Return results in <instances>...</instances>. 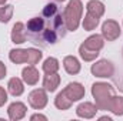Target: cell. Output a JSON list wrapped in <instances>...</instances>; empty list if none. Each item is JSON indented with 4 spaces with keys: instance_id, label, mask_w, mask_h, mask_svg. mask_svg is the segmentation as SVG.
I'll list each match as a JSON object with an SVG mask.
<instances>
[{
    "instance_id": "obj_1",
    "label": "cell",
    "mask_w": 123,
    "mask_h": 121,
    "mask_svg": "<svg viewBox=\"0 0 123 121\" xmlns=\"http://www.w3.org/2000/svg\"><path fill=\"white\" fill-rule=\"evenodd\" d=\"M42 16L46 20L44 29L42 31L40 37L37 38L36 44H42V46H47V44H56L57 40L64 37L66 34V24H64V19L63 14H60L57 6L55 3H49L43 7Z\"/></svg>"
},
{
    "instance_id": "obj_2",
    "label": "cell",
    "mask_w": 123,
    "mask_h": 121,
    "mask_svg": "<svg viewBox=\"0 0 123 121\" xmlns=\"http://www.w3.org/2000/svg\"><path fill=\"white\" fill-rule=\"evenodd\" d=\"M92 95L97 110H109L112 97L115 95V88L107 83H94L92 86Z\"/></svg>"
},
{
    "instance_id": "obj_3",
    "label": "cell",
    "mask_w": 123,
    "mask_h": 121,
    "mask_svg": "<svg viewBox=\"0 0 123 121\" xmlns=\"http://www.w3.org/2000/svg\"><path fill=\"white\" fill-rule=\"evenodd\" d=\"M82 13H83V4L80 0H70L63 11V19L66 29L69 31H76L80 20H82Z\"/></svg>"
},
{
    "instance_id": "obj_4",
    "label": "cell",
    "mask_w": 123,
    "mask_h": 121,
    "mask_svg": "<svg viewBox=\"0 0 123 121\" xmlns=\"http://www.w3.org/2000/svg\"><path fill=\"white\" fill-rule=\"evenodd\" d=\"M92 74L94 77H100V78H109L115 74V66L109 60H99L96 61L90 68Z\"/></svg>"
},
{
    "instance_id": "obj_5",
    "label": "cell",
    "mask_w": 123,
    "mask_h": 121,
    "mask_svg": "<svg viewBox=\"0 0 123 121\" xmlns=\"http://www.w3.org/2000/svg\"><path fill=\"white\" fill-rule=\"evenodd\" d=\"M29 104L34 110H43L47 105V93L44 88H34L29 94Z\"/></svg>"
},
{
    "instance_id": "obj_6",
    "label": "cell",
    "mask_w": 123,
    "mask_h": 121,
    "mask_svg": "<svg viewBox=\"0 0 123 121\" xmlns=\"http://www.w3.org/2000/svg\"><path fill=\"white\" fill-rule=\"evenodd\" d=\"M120 33H122L120 26H119V23L115 22V20H106V22L102 24V36H103V38L107 40V41H115L116 38H119Z\"/></svg>"
},
{
    "instance_id": "obj_7",
    "label": "cell",
    "mask_w": 123,
    "mask_h": 121,
    "mask_svg": "<svg viewBox=\"0 0 123 121\" xmlns=\"http://www.w3.org/2000/svg\"><path fill=\"white\" fill-rule=\"evenodd\" d=\"M64 94L72 100V101H79L85 97L86 91H85V87L80 84V83H69L64 88Z\"/></svg>"
},
{
    "instance_id": "obj_8",
    "label": "cell",
    "mask_w": 123,
    "mask_h": 121,
    "mask_svg": "<svg viewBox=\"0 0 123 121\" xmlns=\"http://www.w3.org/2000/svg\"><path fill=\"white\" fill-rule=\"evenodd\" d=\"M26 111H27L26 105H25L23 103H20V101H14V103H12V104L9 105V108H7L9 118H10L12 121L22 120V118L26 116Z\"/></svg>"
},
{
    "instance_id": "obj_9",
    "label": "cell",
    "mask_w": 123,
    "mask_h": 121,
    "mask_svg": "<svg viewBox=\"0 0 123 121\" xmlns=\"http://www.w3.org/2000/svg\"><path fill=\"white\" fill-rule=\"evenodd\" d=\"M97 111H99L97 107H96L93 103H89V101H85V103L79 104L77 108H76V114H77L80 118H87V120H89V118H93Z\"/></svg>"
},
{
    "instance_id": "obj_10",
    "label": "cell",
    "mask_w": 123,
    "mask_h": 121,
    "mask_svg": "<svg viewBox=\"0 0 123 121\" xmlns=\"http://www.w3.org/2000/svg\"><path fill=\"white\" fill-rule=\"evenodd\" d=\"M27 38V33H26V26L20 22H17L13 29H12V41L14 44H23Z\"/></svg>"
},
{
    "instance_id": "obj_11",
    "label": "cell",
    "mask_w": 123,
    "mask_h": 121,
    "mask_svg": "<svg viewBox=\"0 0 123 121\" xmlns=\"http://www.w3.org/2000/svg\"><path fill=\"white\" fill-rule=\"evenodd\" d=\"M39 77H40V74H39V71L36 70L34 66H27L22 71V78L27 86H36L37 81H39Z\"/></svg>"
},
{
    "instance_id": "obj_12",
    "label": "cell",
    "mask_w": 123,
    "mask_h": 121,
    "mask_svg": "<svg viewBox=\"0 0 123 121\" xmlns=\"http://www.w3.org/2000/svg\"><path fill=\"white\" fill-rule=\"evenodd\" d=\"M82 44L86 46L89 50L100 51V50L103 49V46H105V38H103V36H100V34H92V36H89Z\"/></svg>"
},
{
    "instance_id": "obj_13",
    "label": "cell",
    "mask_w": 123,
    "mask_h": 121,
    "mask_svg": "<svg viewBox=\"0 0 123 121\" xmlns=\"http://www.w3.org/2000/svg\"><path fill=\"white\" fill-rule=\"evenodd\" d=\"M60 84V76L57 73H53V74H46L44 78H43V88L49 93H53V91L57 90Z\"/></svg>"
},
{
    "instance_id": "obj_14",
    "label": "cell",
    "mask_w": 123,
    "mask_h": 121,
    "mask_svg": "<svg viewBox=\"0 0 123 121\" xmlns=\"http://www.w3.org/2000/svg\"><path fill=\"white\" fill-rule=\"evenodd\" d=\"M63 67H64V70H66L69 74H72V76L79 74V73H80V68H82L79 60H77L74 56H67V57H64V59H63Z\"/></svg>"
},
{
    "instance_id": "obj_15",
    "label": "cell",
    "mask_w": 123,
    "mask_h": 121,
    "mask_svg": "<svg viewBox=\"0 0 123 121\" xmlns=\"http://www.w3.org/2000/svg\"><path fill=\"white\" fill-rule=\"evenodd\" d=\"M7 90H9V93H10L13 97H19V95H22L23 91H25L23 81H22L20 78H17V77L10 78L9 83H7Z\"/></svg>"
},
{
    "instance_id": "obj_16",
    "label": "cell",
    "mask_w": 123,
    "mask_h": 121,
    "mask_svg": "<svg viewBox=\"0 0 123 121\" xmlns=\"http://www.w3.org/2000/svg\"><path fill=\"white\" fill-rule=\"evenodd\" d=\"M86 9H87V13H90V14L99 17V19L105 14V4L99 0H90L86 4Z\"/></svg>"
},
{
    "instance_id": "obj_17",
    "label": "cell",
    "mask_w": 123,
    "mask_h": 121,
    "mask_svg": "<svg viewBox=\"0 0 123 121\" xmlns=\"http://www.w3.org/2000/svg\"><path fill=\"white\" fill-rule=\"evenodd\" d=\"M9 59L14 64H23L27 61V53L26 49H13L9 53Z\"/></svg>"
},
{
    "instance_id": "obj_18",
    "label": "cell",
    "mask_w": 123,
    "mask_h": 121,
    "mask_svg": "<svg viewBox=\"0 0 123 121\" xmlns=\"http://www.w3.org/2000/svg\"><path fill=\"white\" fill-rule=\"evenodd\" d=\"M72 100L64 94V91L62 90L57 95H56V98H55V105L59 108V110H62V111H64V110H69L70 107H72Z\"/></svg>"
},
{
    "instance_id": "obj_19",
    "label": "cell",
    "mask_w": 123,
    "mask_h": 121,
    "mask_svg": "<svg viewBox=\"0 0 123 121\" xmlns=\"http://www.w3.org/2000/svg\"><path fill=\"white\" fill-rule=\"evenodd\" d=\"M60 68V64H59V60L55 59V57H49L46 59L44 63H43V71L46 74H53V73H57V70Z\"/></svg>"
},
{
    "instance_id": "obj_20",
    "label": "cell",
    "mask_w": 123,
    "mask_h": 121,
    "mask_svg": "<svg viewBox=\"0 0 123 121\" xmlns=\"http://www.w3.org/2000/svg\"><path fill=\"white\" fill-rule=\"evenodd\" d=\"M26 53H27V64L29 66H34L37 64L39 61L42 60L43 57V53L39 50V49H34V47H30V49H26Z\"/></svg>"
},
{
    "instance_id": "obj_21",
    "label": "cell",
    "mask_w": 123,
    "mask_h": 121,
    "mask_svg": "<svg viewBox=\"0 0 123 121\" xmlns=\"http://www.w3.org/2000/svg\"><path fill=\"white\" fill-rule=\"evenodd\" d=\"M109 111H112L115 116H123V97H117V95L112 97Z\"/></svg>"
},
{
    "instance_id": "obj_22",
    "label": "cell",
    "mask_w": 123,
    "mask_h": 121,
    "mask_svg": "<svg viewBox=\"0 0 123 121\" xmlns=\"http://www.w3.org/2000/svg\"><path fill=\"white\" fill-rule=\"evenodd\" d=\"M82 24H83V29H85V30L92 31V30H94V29L97 27V24H99V17H96V16H93L90 13H87V14L85 16Z\"/></svg>"
},
{
    "instance_id": "obj_23",
    "label": "cell",
    "mask_w": 123,
    "mask_h": 121,
    "mask_svg": "<svg viewBox=\"0 0 123 121\" xmlns=\"http://www.w3.org/2000/svg\"><path fill=\"white\" fill-rule=\"evenodd\" d=\"M79 54H80V57H82L85 61H93V60H96V59H97V56H99L100 53H99V51L89 50L86 46L80 44V47H79Z\"/></svg>"
},
{
    "instance_id": "obj_24",
    "label": "cell",
    "mask_w": 123,
    "mask_h": 121,
    "mask_svg": "<svg viewBox=\"0 0 123 121\" xmlns=\"http://www.w3.org/2000/svg\"><path fill=\"white\" fill-rule=\"evenodd\" d=\"M14 7L12 4H3L0 7V23H7L10 22L12 16H13Z\"/></svg>"
},
{
    "instance_id": "obj_25",
    "label": "cell",
    "mask_w": 123,
    "mask_h": 121,
    "mask_svg": "<svg viewBox=\"0 0 123 121\" xmlns=\"http://www.w3.org/2000/svg\"><path fill=\"white\" fill-rule=\"evenodd\" d=\"M7 101V91L4 90V87L0 86V107H3Z\"/></svg>"
},
{
    "instance_id": "obj_26",
    "label": "cell",
    "mask_w": 123,
    "mask_h": 121,
    "mask_svg": "<svg viewBox=\"0 0 123 121\" xmlns=\"http://www.w3.org/2000/svg\"><path fill=\"white\" fill-rule=\"evenodd\" d=\"M31 121H36V120H42V121H46L47 120V117L46 116H43V114H33L30 117Z\"/></svg>"
},
{
    "instance_id": "obj_27",
    "label": "cell",
    "mask_w": 123,
    "mask_h": 121,
    "mask_svg": "<svg viewBox=\"0 0 123 121\" xmlns=\"http://www.w3.org/2000/svg\"><path fill=\"white\" fill-rule=\"evenodd\" d=\"M6 66L3 64V61H0V80L1 78H4V76H6Z\"/></svg>"
},
{
    "instance_id": "obj_28",
    "label": "cell",
    "mask_w": 123,
    "mask_h": 121,
    "mask_svg": "<svg viewBox=\"0 0 123 121\" xmlns=\"http://www.w3.org/2000/svg\"><path fill=\"white\" fill-rule=\"evenodd\" d=\"M50 1H53V3H63L64 0H50Z\"/></svg>"
},
{
    "instance_id": "obj_29",
    "label": "cell",
    "mask_w": 123,
    "mask_h": 121,
    "mask_svg": "<svg viewBox=\"0 0 123 121\" xmlns=\"http://www.w3.org/2000/svg\"><path fill=\"white\" fill-rule=\"evenodd\" d=\"M3 4H6V0H0V6H3Z\"/></svg>"
}]
</instances>
